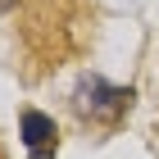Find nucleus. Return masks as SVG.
I'll use <instances>...</instances> for the list:
<instances>
[{
    "instance_id": "1",
    "label": "nucleus",
    "mask_w": 159,
    "mask_h": 159,
    "mask_svg": "<svg viewBox=\"0 0 159 159\" xmlns=\"http://www.w3.org/2000/svg\"><path fill=\"white\" fill-rule=\"evenodd\" d=\"M23 5V37L27 50L41 59H64L82 41L91 0H18Z\"/></svg>"
},
{
    "instance_id": "2",
    "label": "nucleus",
    "mask_w": 159,
    "mask_h": 159,
    "mask_svg": "<svg viewBox=\"0 0 159 159\" xmlns=\"http://www.w3.org/2000/svg\"><path fill=\"white\" fill-rule=\"evenodd\" d=\"M132 105V91H123V86H109L105 77H82L73 91V109L82 114V118H96V123H114L123 109Z\"/></svg>"
},
{
    "instance_id": "3",
    "label": "nucleus",
    "mask_w": 159,
    "mask_h": 159,
    "mask_svg": "<svg viewBox=\"0 0 159 159\" xmlns=\"http://www.w3.org/2000/svg\"><path fill=\"white\" fill-rule=\"evenodd\" d=\"M23 146H27V155H37V159H46V155L59 150V127H55L50 114L23 109Z\"/></svg>"
},
{
    "instance_id": "4",
    "label": "nucleus",
    "mask_w": 159,
    "mask_h": 159,
    "mask_svg": "<svg viewBox=\"0 0 159 159\" xmlns=\"http://www.w3.org/2000/svg\"><path fill=\"white\" fill-rule=\"evenodd\" d=\"M14 5H18V0H0V14H9V9H14Z\"/></svg>"
}]
</instances>
